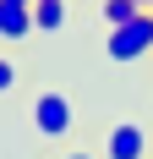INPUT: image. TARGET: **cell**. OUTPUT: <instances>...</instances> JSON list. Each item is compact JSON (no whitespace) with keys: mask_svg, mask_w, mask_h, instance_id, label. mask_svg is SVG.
Here are the masks:
<instances>
[{"mask_svg":"<svg viewBox=\"0 0 153 159\" xmlns=\"http://www.w3.org/2000/svg\"><path fill=\"white\" fill-rule=\"evenodd\" d=\"M153 49V11H142V16H131V22H120V28H109V44H104V55L115 66H131V61H142Z\"/></svg>","mask_w":153,"mask_h":159,"instance_id":"cell-1","label":"cell"},{"mask_svg":"<svg viewBox=\"0 0 153 159\" xmlns=\"http://www.w3.org/2000/svg\"><path fill=\"white\" fill-rule=\"evenodd\" d=\"M71 99L66 93H38L33 99V132H38V137H49V143H55V137H71Z\"/></svg>","mask_w":153,"mask_h":159,"instance_id":"cell-2","label":"cell"},{"mask_svg":"<svg viewBox=\"0 0 153 159\" xmlns=\"http://www.w3.org/2000/svg\"><path fill=\"white\" fill-rule=\"evenodd\" d=\"M104 159H148V132L137 121H115L104 137Z\"/></svg>","mask_w":153,"mask_h":159,"instance_id":"cell-3","label":"cell"},{"mask_svg":"<svg viewBox=\"0 0 153 159\" xmlns=\"http://www.w3.org/2000/svg\"><path fill=\"white\" fill-rule=\"evenodd\" d=\"M33 33V6H22V0H0V39H28Z\"/></svg>","mask_w":153,"mask_h":159,"instance_id":"cell-4","label":"cell"},{"mask_svg":"<svg viewBox=\"0 0 153 159\" xmlns=\"http://www.w3.org/2000/svg\"><path fill=\"white\" fill-rule=\"evenodd\" d=\"M66 28V0H33V33H60Z\"/></svg>","mask_w":153,"mask_h":159,"instance_id":"cell-5","label":"cell"},{"mask_svg":"<svg viewBox=\"0 0 153 159\" xmlns=\"http://www.w3.org/2000/svg\"><path fill=\"white\" fill-rule=\"evenodd\" d=\"M98 11H104V22H109V28H120V22H131V16H142V6H137V0H104Z\"/></svg>","mask_w":153,"mask_h":159,"instance_id":"cell-6","label":"cell"},{"mask_svg":"<svg viewBox=\"0 0 153 159\" xmlns=\"http://www.w3.org/2000/svg\"><path fill=\"white\" fill-rule=\"evenodd\" d=\"M11 88H16V61L0 55V93H11Z\"/></svg>","mask_w":153,"mask_h":159,"instance_id":"cell-7","label":"cell"},{"mask_svg":"<svg viewBox=\"0 0 153 159\" xmlns=\"http://www.w3.org/2000/svg\"><path fill=\"white\" fill-rule=\"evenodd\" d=\"M137 6H142V11H153V0H137Z\"/></svg>","mask_w":153,"mask_h":159,"instance_id":"cell-8","label":"cell"},{"mask_svg":"<svg viewBox=\"0 0 153 159\" xmlns=\"http://www.w3.org/2000/svg\"><path fill=\"white\" fill-rule=\"evenodd\" d=\"M66 159H93V154H66Z\"/></svg>","mask_w":153,"mask_h":159,"instance_id":"cell-9","label":"cell"},{"mask_svg":"<svg viewBox=\"0 0 153 159\" xmlns=\"http://www.w3.org/2000/svg\"><path fill=\"white\" fill-rule=\"evenodd\" d=\"M22 6H33V0H22Z\"/></svg>","mask_w":153,"mask_h":159,"instance_id":"cell-10","label":"cell"}]
</instances>
